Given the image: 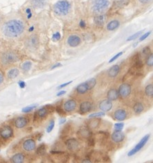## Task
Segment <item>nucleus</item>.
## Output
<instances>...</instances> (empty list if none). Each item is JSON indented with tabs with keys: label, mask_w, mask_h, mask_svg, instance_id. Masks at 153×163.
<instances>
[{
	"label": "nucleus",
	"mask_w": 153,
	"mask_h": 163,
	"mask_svg": "<svg viewBox=\"0 0 153 163\" xmlns=\"http://www.w3.org/2000/svg\"><path fill=\"white\" fill-rule=\"evenodd\" d=\"M24 160V155L22 153H17L11 158V161L14 163H22Z\"/></svg>",
	"instance_id": "obj_24"
},
{
	"label": "nucleus",
	"mask_w": 153,
	"mask_h": 163,
	"mask_svg": "<svg viewBox=\"0 0 153 163\" xmlns=\"http://www.w3.org/2000/svg\"><path fill=\"white\" fill-rule=\"evenodd\" d=\"M143 33V30H141V31H139V32H137V33L133 34L131 36H130L127 39V41L128 42H130V41H133V40H135L136 39H137L139 37L140 35H141V33Z\"/></svg>",
	"instance_id": "obj_34"
},
{
	"label": "nucleus",
	"mask_w": 153,
	"mask_h": 163,
	"mask_svg": "<svg viewBox=\"0 0 153 163\" xmlns=\"http://www.w3.org/2000/svg\"><path fill=\"white\" fill-rule=\"evenodd\" d=\"M0 145H1V142H0Z\"/></svg>",
	"instance_id": "obj_59"
},
{
	"label": "nucleus",
	"mask_w": 153,
	"mask_h": 163,
	"mask_svg": "<svg viewBox=\"0 0 153 163\" xmlns=\"http://www.w3.org/2000/svg\"><path fill=\"white\" fill-rule=\"evenodd\" d=\"M61 39V34L57 32V33H55L53 35V41H59V39Z\"/></svg>",
	"instance_id": "obj_45"
},
{
	"label": "nucleus",
	"mask_w": 153,
	"mask_h": 163,
	"mask_svg": "<svg viewBox=\"0 0 153 163\" xmlns=\"http://www.w3.org/2000/svg\"><path fill=\"white\" fill-rule=\"evenodd\" d=\"M30 4L35 9L44 8L47 5L46 0H30Z\"/></svg>",
	"instance_id": "obj_13"
},
{
	"label": "nucleus",
	"mask_w": 153,
	"mask_h": 163,
	"mask_svg": "<svg viewBox=\"0 0 153 163\" xmlns=\"http://www.w3.org/2000/svg\"><path fill=\"white\" fill-rule=\"evenodd\" d=\"M120 22L117 19H114L108 23L107 26H106V29L108 31H114L119 27Z\"/></svg>",
	"instance_id": "obj_18"
},
{
	"label": "nucleus",
	"mask_w": 153,
	"mask_h": 163,
	"mask_svg": "<svg viewBox=\"0 0 153 163\" xmlns=\"http://www.w3.org/2000/svg\"><path fill=\"white\" fill-rule=\"evenodd\" d=\"M149 138H150V134L145 135V136L143 137V138L141 140H140V142L137 145L135 146V147H134V149H132V150H130V151L128 152V156H132V155H134V154H135L136 153H137L139 151H140V150H141V149L145 146V145L146 144Z\"/></svg>",
	"instance_id": "obj_5"
},
{
	"label": "nucleus",
	"mask_w": 153,
	"mask_h": 163,
	"mask_svg": "<svg viewBox=\"0 0 153 163\" xmlns=\"http://www.w3.org/2000/svg\"><path fill=\"white\" fill-rule=\"evenodd\" d=\"M76 89H77V93H79V94H85V93L87 92L88 90H89V89H88V87H87V85H86V82L85 83H81L80 85H79L78 86H77Z\"/></svg>",
	"instance_id": "obj_26"
},
{
	"label": "nucleus",
	"mask_w": 153,
	"mask_h": 163,
	"mask_svg": "<svg viewBox=\"0 0 153 163\" xmlns=\"http://www.w3.org/2000/svg\"><path fill=\"white\" fill-rule=\"evenodd\" d=\"M3 75L0 73V84H1V83H3Z\"/></svg>",
	"instance_id": "obj_55"
},
{
	"label": "nucleus",
	"mask_w": 153,
	"mask_h": 163,
	"mask_svg": "<svg viewBox=\"0 0 153 163\" xmlns=\"http://www.w3.org/2000/svg\"><path fill=\"white\" fill-rule=\"evenodd\" d=\"M144 110V107L141 103H137L133 107V110L136 114H139Z\"/></svg>",
	"instance_id": "obj_27"
},
{
	"label": "nucleus",
	"mask_w": 153,
	"mask_h": 163,
	"mask_svg": "<svg viewBox=\"0 0 153 163\" xmlns=\"http://www.w3.org/2000/svg\"><path fill=\"white\" fill-rule=\"evenodd\" d=\"M101 120L98 118H93L91 121H90L88 123V126L90 129H96L99 127L100 124Z\"/></svg>",
	"instance_id": "obj_23"
},
{
	"label": "nucleus",
	"mask_w": 153,
	"mask_h": 163,
	"mask_svg": "<svg viewBox=\"0 0 153 163\" xmlns=\"http://www.w3.org/2000/svg\"><path fill=\"white\" fill-rule=\"evenodd\" d=\"M107 97L108 99L110 100V101H115V100H117L119 98L118 91L115 89H110L108 92Z\"/></svg>",
	"instance_id": "obj_22"
},
{
	"label": "nucleus",
	"mask_w": 153,
	"mask_h": 163,
	"mask_svg": "<svg viewBox=\"0 0 153 163\" xmlns=\"http://www.w3.org/2000/svg\"><path fill=\"white\" fill-rule=\"evenodd\" d=\"M32 67V63L30 61H26L21 65V69L23 70L24 72H28L30 70V68Z\"/></svg>",
	"instance_id": "obj_33"
},
{
	"label": "nucleus",
	"mask_w": 153,
	"mask_h": 163,
	"mask_svg": "<svg viewBox=\"0 0 153 163\" xmlns=\"http://www.w3.org/2000/svg\"><path fill=\"white\" fill-rule=\"evenodd\" d=\"M113 103L108 99H106L102 101L99 103V109L103 112H108L112 109Z\"/></svg>",
	"instance_id": "obj_12"
},
{
	"label": "nucleus",
	"mask_w": 153,
	"mask_h": 163,
	"mask_svg": "<svg viewBox=\"0 0 153 163\" xmlns=\"http://www.w3.org/2000/svg\"><path fill=\"white\" fill-rule=\"evenodd\" d=\"M64 94H66V91H60V92L57 93V96H62V95H64Z\"/></svg>",
	"instance_id": "obj_53"
},
{
	"label": "nucleus",
	"mask_w": 153,
	"mask_h": 163,
	"mask_svg": "<svg viewBox=\"0 0 153 163\" xmlns=\"http://www.w3.org/2000/svg\"><path fill=\"white\" fill-rule=\"evenodd\" d=\"M111 6V0H91L90 8L95 15H104Z\"/></svg>",
	"instance_id": "obj_2"
},
{
	"label": "nucleus",
	"mask_w": 153,
	"mask_h": 163,
	"mask_svg": "<svg viewBox=\"0 0 153 163\" xmlns=\"http://www.w3.org/2000/svg\"><path fill=\"white\" fill-rule=\"evenodd\" d=\"M45 107L47 109L48 112H50V111H51V112H52L54 111V107H53V105H46Z\"/></svg>",
	"instance_id": "obj_49"
},
{
	"label": "nucleus",
	"mask_w": 153,
	"mask_h": 163,
	"mask_svg": "<svg viewBox=\"0 0 153 163\" xmlns=\"http://www.w3.org/2000/svg\"><path fill=\"white\" fill-rule=\"evenodd\" d=\"M139 4L142 5V6H145V5L150 4L152 2V0H137Z\"/></svg>",
	"instance_id": "obj_39"
},
{
	"label": "nucleus",
	"mask_w": 153,
	"mask_h": 163,
	"mask_svg": "<svg viewBox=\"0 0 153 163\" xmlns=\"http://www.w3.org/2000/svg\"><path fill=\"white\" fill-rule=\"evenodd\" d=\"M77 107V103L75 100H68L64 103V111L66 112H73L75 110Z\"/></svg>",
	"instance_id": "obj_11"
},
{
	"label": "nucleus",
	"mask_w": 153,
	"mask_h": 163,
	"mask_svg": "<svg viewBox=\"0 0 153 163\" xmlns=\"http://www.w3.org/2000/svg\"><path fill=\"white\" fill-rule=\"evenodd\" d=\"M114 116L115 119L119 121H123L126 119L127 117V114L126 112L123 110H118L115 112Z\"/></svg>",
	"instance_id": "obj_17"
},
{
	"label": "nucleus",
	"mask_w": 153,
	"mask_h": 163,
	"mask_svg": "<svg viewBox=\"0 0 153 163\" xmlns=\"http://www.w3.org/2000/svg\"><path fill=\"white\" fill-rule=\"evenodd\" d=\"M46 151V147L44 144H42L37 148V154L39 155H43L45 154Z\"/></svg>",
	"instance_id": "obj_32"
},
{
	"label": "nucleus",
	"mask_w": 153,
	"mask_h": 163,
	"mask_svg": "<svg viewBox=\"0 0 153 163\" xmlns=\"http://www.w3.org/2000/svg\"><path fill=\"white\" fill-rule=\"evenodd\" d=\"M72 80H71V81H69V82H68V83H64V84H62V85H60L58 87V89H62V88H63V87H66V86H67V85H69V84H71V83H72Z\"/></svg>",
	"instance_id": "obj_48"
},
{
	"label": "nucleus",
	"mask_w": 153,
	"mask_h": 163,
	"mask_svg": "<svg viewBox=\"0 0 153 163\" xmlns=\"http://www.w3.org/2000/svg\"><path fill=\"white\" fill-rule=\"evenodd\" d=\"M28 123V120L25 117H18L15 121V125L17 128L21 129L24 128Z\"/></svg>",
	"instance_id": "obj_20"
},
{
	"label": "nucleus",
	"mask_w": 153,
	"mask_h": 163,
	"mask_svg": "<svg viewBox=\"0 0 153 163\" xmlns=\"http://www.w3.org/2000/svg\"><path fill=\"white\" fill-rule=\"evenodd\" d=\"M71 4L68 0H59L53 6V11L57 16H66L69 13Z\"/></svg>",
	"instance_id": "obj_3"
},
{
	"label": "nucleus",
	"mask_w": 153,
	"mask_h": 163,
	"mask_svg": "<svg viewBox=\"0 0 153 163\" xmlns=\"http://www.w3.org/2000/svg\"><path fill=\"white\" fill-rule=\"evenodd\" d=\"M56 112L58 113L60 116H64L66 114V112H64V110H62V107L59 106H57L56 107Z\"/></svg>",
	"instance_id": "obj_43"
},
{
	"label": "nucleus",
	"mask_w": 153,
	"mask_h": 163,
	"mask_svg": "<svg viewBox=\"0 0 153 163\" xmlns=\"http://www.w3.org/2000/svg\"><path fill=\"white\" fill-rule=\"evenodd\" d=\"M80 28H86L85 21H83V20H81L80 22Z\"/></svg>",
	"instance_id": "obj_50"
},
{
	"label": "nucleus",
	"mask_w": 153,
	"mask_h": 163,
	"mask_svg": "<svg viewBox=\"0 0 153 163\" xmlns=\"http://www.w3.org/2000/svg\"><path fill=\"white\" fill-rule=\"evenodd\" d=\"M119 96L122 98H126L131 93V87L129 84L123 83L120 85L118 89Z\"/></svg>",
	"instance_id": "obj_6"
},
{
	"label": "nucleus",
	"mask_w": 153,
	"mask_h": 163,
	"mask_svg": "<svg viewBox=\"0 0 153 163\" xmlns=\"http://www.w3.org/2000/svg\"><path fill=\"white\" fill-rule=\"evenodd\" d=\"M38 37L36 35L31 36L28 39V46H30V47H35L38 44Z\"/></svg>",
	"instance_id": "obj_25"
},
{
	"label": "nucleus",
	"mask_w": 153,
	"mask_h": 163,
	"mask_svg": "<svg viewBox=\"0 0 153 163\" xmlns=\"http://www.w3.org/2000/svg\"><path fill=\"white\" fill-rule=\"evenodd\" d=\"M125 135L121 131H115L111 136V138L115 143H121L124 140Z\"/></svg>",
	"instance_id": "obj_15"
},
{
	"label": "nucleus",
	"mask_w": 153,
	"mask_h": 163,
	"mask_svg": "<svg viewBox=\"0 0 153 163\" xmlns=\"http://www.w3.org/2000/svg\"><path fill=\"white\" fill-rule=\"evenodd\" d=\"M92 132L90 128L83 127L77 132V136L81 139H89L91 137Z\"/></svg>",
	"instance_id": "obj_8"
},
{
	"label": "nucleus",
	"mask_w": 153,
	"mask_h": 163,
	"mask_svg": "<svg viewBox=\"0 0 153 163\" xmlns=\"http://www.w3.org/2000/svg\"><path fill=\"white\" fill-rule=\"evenodd\" d=\"M48 110L46 108V107H42V108H41L40 110H39L37 111V113H36V115L38 116L39 118H44L45 116L48 114Z\"/></svg>",
	"instance_id": "obj_28"
},
{
	"label": "nucleus",
	"mask_w": 153,
	"mask_h": 163,
	"mask_svg": "<svg viewBox=\"0 0 153 163\" xmlns=\"http://www.w3.org/2000/svg\"><path fill=\"white\" fill-rule=\"evenodd\" d=\"M122 55H123V52H120V53H119L118 54H117L116 55H115V56L113 57V58L111 59L109 61V63H112V62H113V61H115V60L117 59L119 57H121Z\"/></svg>",
	"instance_id": "obj_44"
},
{
	"label": "nucleus",
	"mask_w": 153,
	"mask_h": 163,
	"mask_svg": "<svg viewBox=\"0 0 153 163\" xmlns=\"http://www.w3.org/2000/svg\"><path fill=\"white\" fill-rule=\"evenodd\" d=\"M92 109V104L89 101L83 102L80 105V111L82 114H86V113L90 112Z\"/></svg>",
	"instance_id": "obj_19"
},
{
	"label": "nucleus",
	"mask_w": 153,
	"mask_h": 163,
	"mask_svg": "<svg viewBox=\"0 0 153 163\" xmlns=\"http://www.w3.org/2000/svg\"><path fill=\"white\" fill-rule=\"evenodd\" d=\"M115 1H122V0H115Z\"/></svg>",
	"instance_id": "obj_58"
},
{
	"label": "nucleus",
	"mask_w": 153,
	"mask_h": 163,
	"mask_svg": "<svg viewBox=\"0 0 153 163\" xmlns=\"http://www.w3.org/2000/svg\"><path fill=\"white\" fill-rule=\"evenodd\" d=\"M19 72L17 68H13L12 70H10V71L8 72V76L9 78H15V77H17L19 74Z\"/></svg>",
	"instance_id": "obj_29"
},
{
	"label": "nucleus",
	"mask_w": 153,
	"mask_h": 163,
	"mask_svg": "<svg viewBox=\"0 0 153 163\" xmlns=\"http://www.w3.org/2000/svg\"><path fill=\"white\" fill-rule=\"evenodd\" d=\"M36 107L35 105H33V106H28V107H24V108L22 109V112H24V113H28V112H31L32 110H33L34 109H35Z\"/></svg>",
	"instance_id": "obj_40"
},
{
	"label": "nucleus",
	"mask_w": 153,
	"mask_h": 163,
	"mask_svg": "<svg viewBox=\"0 0 153 163\" xmlns=\"http://www.w3.org/2000/svg\"><path fill=\"white\" fill-rule=\"evenodd\" d=\"M13 134V131L9 126H5L0 130V136L3 139H8L12 137Z\"/></svg>",
	"instance_id": "obj_9"
},
{
	"label": "nucleus",
	"mask_w": 153,
	"mask_h": 163,
	"mask_svg": "<svg viewBox=\"0 0 153 163\" xmlns=\"http://www.w3.org/2000/svg\"><path fill=\"white\" fill-rule=\"evenodd\" d=\"M89 145L90 147H93L95 145V140L93 138H89Z\"/></svg>",
	"instance_id": "obj_47"
},
{
	"label": "nucleus",
	"mask_w": 153,
	"mask_h": 163,
	"mask_svg": "<svg viewBox=\"0 0 153 163\" xmlns=\"http://www.w3.org/2000/svg\"><path fill=\"white\" fill-rule=\"evenodd\" d=\"M66 119H64V118H62V119H60V120H59V125H62L63 124V123H66Z\"/></svg>",
	"instance_id": "obj_52"
},
{
	"label": "nucleus",
	"mask_w": 153,
	"mask_h": 163,
	"mask_svg": "<svg viewBox=\"0 0 153 163\" xmlns=\"http://www.w3.org/2000/svg\"><path fill=\"white\" fill-rule=\"evenodd\" d=\"M137 44H138V42H137V43H135V44H133V47L135 48L136 46H137Z\"/></svg>",
	"instance_id": "obj_57"
},
{
	"label": "nucleus",
	"mask_w": 153,
	"mask_h": 163,
	"mask_svg": "<svg viewBox=\"0 0 153 163\" xmlns=\"http://www.w3.org/2000/svg\"><path fill=\"white\" fill-rule=\"evenodd\" d=\"M54 127H55V121H54L53 120H52V121H50L49 125H48V126L47 127L46 132H47L48 133H50V132L53 131Z\"/></svg>",
	"instance_id": "obj_38"
},
{
	"label": "nucleus",
	"mask_w": 153,
	"mask_h": 163,
	"mask_svg": "<svg viewBox=\"0 0 153 163\" xmlns=\"http://www.w3.org/2000/svg\"><path fill=\"white\" fill-rule=\"evenodd\" d=\"M82 162H88V163H91V161L89 159H86V160H84L82 161Z\"/></svg>",
	"instance_id": "obj_56"
},
{
	"label": "nucleus",
	"mask_w": 153,
	"mask_h": 163,
	"mask_svg": "<svg viewBox=\"0 0 153 163\" xmlns=\"http://www.w3.org/2000/svg\"><path fill=\"white\" fill-rule=\"evenodd\" d=\"M124 126L123 123H116L115 124V131H121Z\"/></svg>",
	"instance_id": "obj_41"
},
{
	"label": "nucleus",
	"mask_w": 153,
	"mask_h": 163,
	"mask_svg": "<svg viewBox=\"0 0 153 163\" xmlns=\"http://www.w3.org/2000/svg\"><path fill=\"white\" fill-rule=\"evenodd\" d=\"M25 30V25L21 19H11L2 25L1 31L3 35L8 38H17Z\"/></svg>",
	"instance_id": "obj_1"
},
{
	"label": "nucleus",
	"mask_w": 153,
	"mask_h": 163,
	"mask_svg": "<svg viewBox=\"0 0 153 163\" xmlns=\"http://www.w3.org/2000/svg\"><path fill=\"white\" fill-rule=\"evenodd\" d=\"M70 132V128H69V125H66L65 126L64 129H63V131L61 134V137H66L68 135Z\"/></svg>",
	"instance_id": "obj_36"
},
{
	"label": "nucleus",
	"mask_w": 153,
	"mask_h": 163,
	"mask_svg": "<svg viewBox=\"0 0 153 163\" xmlns=\"http://www.w3.org/2000/svg\"><path fill=\"white\" fill-rule=\"evenodd\" d=\"M19 86L21 87V88H24L25 87V83L24 82L21 81V82H19Z\"/></svg>",
	"instance_id": "obj_54"
},
{
	"label": "nucleus",
	"mask_w": 153,
	"mask_h": 163,
	"mask_svg": "<svg viewBox=\"0 0 153 163\" xmlns=\"http://www.w3.org/2000/svg\"><path fill=\"white\" fill-rule=\"evenodd\" d=\"M145 93L148 96H153V85L152 84H149L145 88Z\"/></svg>",
	"instance_id": "obj_31"
},
{
	"label": "nucleus",
	"mask_w": 153,
	"mask_h": 163,
	"mask_svg": "<svg viewBox=\"0 0 153 163\" xmlns=\"http://www.w3.org/2000/svg\"><path fill=\"white\" fill-rule=\"evenodd\" d=\"M142 53H143V55H145V56H148L150 53H151L150 48L149 47H145L142 50Z\"/></svg>",
	"instance_id": "obj_42"
},
{
	"label": "nucleus",
	"mask_w": 153,
	"mask_h": 163,
	"mask_svg": "<svg viewBox=\"0 0 153 163\" xmlns=\"http://www.w3.org/2000/svg\"><path fill=\"white\" fill-rule=\"evenodd\" d=\"M81 42H82V39L77 35H71V36H69V37L67 39L68 46L73 48L78 46L81 44Z\"/></svg>",
	"instance_id": "obj_7"
},
{
	"label": "nucleus",
	"mask_w": 153,
	"mask_h": 163,
	"mask_svg": "<svg viewBox=\"0 0 153 163\" xmlns=\"http://www.w3.org/2000/svg\"><path fill=\"white\" fill-rule=\"evenodd\" d=\"M146 65L149 67H152L153 65V55L152 53H150V55H148L146 59Z\"/></svg>",
	"instance_id": "obj_35"
},
{
	"label": "nucleus",
	"mask_w": 153,
	"mask_h": 163,
	"mask_svg": "<svg viewBox=\"0 0 153 163\" xmlns=\"http://www.w3.org/2000/svg\"><path fill=\"white\" fill-rule=\"evenodd\" d=\"M150 34H151V31H149V32H148V33L142 35L141 37L139 38V42H142V41L145 40V39H146L148 37H149V35H150Z\"/></svg>",
	"instance_id": "obj_46"
},
{
	"label": "nucleus",
	"mask_w": 153,
	"mask_h": 163,
	"mask_svg": "<svg viewBox=\"0 0 153 163\" xmlns=\"http://www.w3.org/2000/svg\"><path fill=\"white\" fill-rule=\"evenodd\" d=\"M96 79H95V78H92L91 79H89V80H87V81L86 82V85H87V87H88V89L90 90V89H92L93 88V87H95V85H96Z\"/></svg>",
	"instance_id": "obj_30"
},
{
	"label": "nucleus",
	"mask_w": 153,
	"mask_h": 163,
	"mask_svg": "<svg viewBox=\"0 0 153 163\" xmlns=\"http://www.w3.org/2000/svg\"><path fill=\"white\" fill-rule=\"evenodd\" d=\"M106 21L105 15H96L94 18V24L97 27H103Z\"/></svg>",
	"instance_id": "obj_16"
},
{
	"label": "nucleus",
	"mask_w": 153,
	"mask_h": 163,
	"mask_svg": "<svg viewBox=\"0 0 153 163\" xmlns=\"http://www.w3.org/2000/svg\"><path fill=\"white\" fill-rule=\"evenodd\" d=\"M36 143L35 140L32 139L26 140L25 142L23 143V148L24 150L27 151H31L35 149Z\"/></svg>",
	"instance_id": "obj_14"
},
{
	"label": "nucleus",
	"mask_w": 153,
	"mask_h": 163,
	"mask_svg": "<svg viewBox=\"0 0 153 163\" xmlns=\"http://www.w3.org/2000/svg\"><path fill=\"white\" fill-rule=\"evenodd\" d=\"M79 142L75 138H70L66 140V145L68 149L71 151H75L79 148Z\"/></svg>",
	"instance_id": "obj_10"
},
{
	"label": "nucleus",
	"mask_w": 153,
	"mask_h": 163,
	"mask_svg": "<svg viewBox=\"0 0 153 163\" xmlns=\"http://www.w3.org/2000/svg\"><path fill=\"white\" fill-rule=\"evenodd\" d=\"M62 64L60 63H57V64H55V65H53V67L51 68V69H52V70H53V69H55V68H56L60 67V66H62Z\"/></svg>",
	"instance_id": "obj_51"
},
{
	"label": "nucleus",
	"mask_w": 153,
	"mask_h": 163,
	"mask_svg": "<svg viewBox=\"0 0 153 163\" xmlns=\"http://www.w3.org/2000/svg\"><path fill=\"white\" fill-rule=\"evenodd\" d=\"M1 62L4 65H9L15 63L18 60V57L15 53L6 52L1 56Z\"/></svg>",
	"instance_id": "obj_4"
},
{
	"label": "nucleus",
	"mask_w": 153,
	"mask_h": 163,
	"mask_svg": "<svg viewBox=\"0 0 153 163\" xmlns=\"http://www.w3.org/2000/svg\"><path fill=\"white\" fill-rule=\"evenodd\" d=\"M105 116V113L104 112H97V113H94V114H92L91 115H89V117L90 119H93V118H100L102 116Z\"/></svg>",
	"instance_id": "obj_37"
},
{
	"label": "nucleus",
	"mask_w": 153,
	"mask_h": 163,
	"mask_svg": "<svg viewBox=\"0 0 153 163\" xmlns=\"http://www.w3.org/2000/svg\"><path fill=\"white\" fill-rule=\"evenodd\" d=\"M120 71V68L118 65H115L112 66L109 69L108 72V74L110 77L115 78L117 76Z\"/></svg>",
	"instance_id": "obj_21"
}]
</instances>
